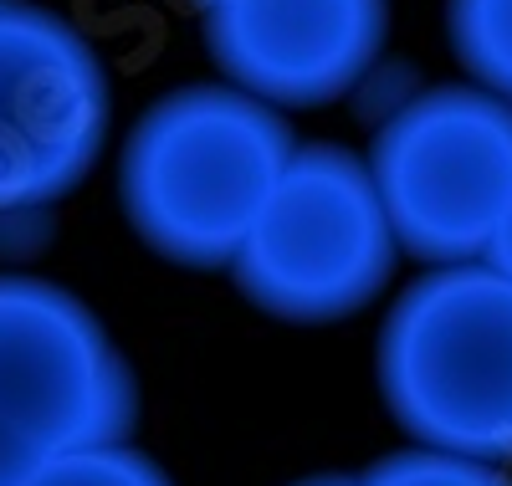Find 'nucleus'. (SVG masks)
<instances>
[{
  "label": "nucleus",
  "mask_w": 512,
  "mask_h": 486,
  "mask_svg": "<svg viewBox=\"0 0 512 486\" xmlns=\"http://www.w3.org/2000/svg\"><path fill=\"white\" fill-rule=\"evenodd\" d=\"M292 149L287 118L262 98L190 82L128 128L118 205L154 256L200 272L231 267Z\"/></svg>",
  "instance_id": "obj_1"
},
{
  "label": "nucleus",
  "mask_w": 512,
  "mask_h": 486,
  "mask_svg": "<svg viewBox=\"0 0 512 486\" xmlns=\"http://www.w3.org/2000/svg\"><path fill=\"white\" fill-rule=\"evenodd\" d=\"M374 369L415 446L512 466V277L487 261L415 277L379 328Z\"/></svg>",
  "instance_id": "obj_2"
},
{
  "label": "nucleus",
  "mask_w": 512,
  "mask_h": 486,
  "mask_svg": "<svg viewBox=\"0 0 512 486\" xmlns=\"http://www.w3.org/2000/svg\"><path fill=\"white\" fill-rule=\"evenodd\" d=\"M395 261L400 241L369 164L338 144H297L231 277L251 307L282 323H338L390 287Z\"/></svg>",
  "instance_id": "obj_3"
},
{
  "label": "nucleus",
  "mask_w": 512,
  "mask_h": 486,
  "mask_svg": "<svg viewBox=\"0 0 512 486\" xmlns=\"http://www.w3.org/2000/svg\"><path fill=\"white\" fill-rule=\"evenodd\" d=\"M369 180L400 251L425 267L482 261L512 205V103L446 82L384 113Z\"/></svg>",
  "instance_id": "obj_4"
},
{
  "label": "nucleus",
  "mask_w": 512,
  "mask_h": 486,
  "mask_svg": "<svg viewBox=\"0 0 512 486\" xmlns=\"http://www.w3.org/2000/svg\"><path fill=\"white\" fill-rule=\"evenodd\" d=\"M113 123L98 47L36 0H0V215H36L93 174Z\"/></svg>",
  "instance_id": "obj_5"
},
{
  "label": "nucleus",
  "mask_w": 512,
  "mask_h": 486,
  "mask_svg": "<svg viewBox=\"0 0 512 486\" xmlns=\"http://www.w3.org/2000/svg\"><path fill=\"white\" fill-rule=\"evenodd\" d=\"M0 420L36 456L128 440L139 384L113 333L47 277H0Z\"/></svg>",
  "instance_id": "obj_6"
},
{
  "label": "nucleus",
  "mask_w": 512,
  "mask_h": 486,
  "mask_svg": "<svg viewBox=\"0 0 512 486\" xmlns=\"http://www.w3.org/2000/svg\"><path fill=\"white\" fill-rule=\"evenodd\" d=\"M200 16L216 72L277 113L349 98L390 36V0H246Z\"/></svg>",
  "instance_id": "obj_7"
},
{
  "label": "nucleus",
  "mask_w": 512,
  "mask_h": 486,
  "mask_svg": "<svg viewBox=\"0 0 512 486\" xmlns=\"http://www.w3.org/2000/svg\"><path fill=\"white\" fill-rule=\"evenodd\" d=\"M446 36L461 72L512 103V0H446Z\"/></svg>",
  "instance_id": "obj_8"
},
{
  "label": "nucleus",
  "mask_w": 512,
  "mask_h": 486,
  "mask_svg": "<svg viewBox=\"0 0 512 486\" xmlns=\"http://www.w3.org/2000/svg\"><path fill=\"white\" fill-rule=\"evenodd\" d=\"M21 486H175L154 456H144L128 440H103V446H77L41 456Z\"/></svg>",
  "instance_id": "obj_9"
},
{
  "label": "nucleus",
  "mask_w": 512,
  "mask_h": 486,
  "mask_svg": "<svg viewBox=\"0 0 512 486\" xmlns=\"http://www.w3.org/2000/svg\"><path fill=\"white\" fill-rule=\"evenodd\" d=\"M359 486H512V476H507V466H492V461L410 446V451H395L379 466H369L359 476Z\"/></svg>",
  "instance_id": "obj_10"
},
{
  "label": "nucleus",
  "mask_w": 512,
  "mask_h": 486,
  "mask_svg": "<svg viewBox=\"0 0 512 486\" xmlns=\"http://www.w3.org/2000/svg\"><path fill=\"white\" fill-rule=\"evenodd\" d=\"M36 461H41V456L26 446V440H21L6 420H0V486H21Z\"/></svg>",
  "instance_id": "obj_11"
},
{
  "label": "nucleus",
  "mask_w": 512,
  "mask_h": 486,
  "mask_svg": "<svg viewBox=\"0 0 512 486\" xmlns=\"http://www.w3.org/2000/svg\"><path fill=\"white\" fill-rule=\"evenodd\" d=\"M487 267H497L502 277H512V205H507V215H502V226H497V236H492V246H487Z\"/></svg>",
  "instance_id": "obj_12"
},
{
  "label": "nucleus",
  "mask_w": 512,
  "mask_h": 486,
  "mask_svg": "<svg viewBox=\"0 0 512 486\" xmlns=\"http://www.w3.org/2000/svg\"><path fill=\"white\" fill-rule=\"evenodd\" d=\"M297 486H359V476H308V481H297Z\"/></svg>",
  "instance_id": "obj_13"
},
{
  "label": "nucleus",
  "mask_w": 512,
  "mask_h": 486,
  "mask_svg": "<svg viewBox=\"0 0 512 486\" xmlns=\"http://www.w3.org/2000/svg\"><path fill=\"white\" fill-rule=\"evenodd\" d=\"M200 11H221V6H246V0H195Z\"/></svg>",
  "instance_id": "obj_14"
}]
</instances>
